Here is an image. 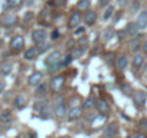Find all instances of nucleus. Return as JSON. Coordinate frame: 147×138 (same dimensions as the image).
I'll return each mask as SVG.
<instances>
[{"mask_svg": "<svg viewBox=\"0 0 147 138\" xmlns=\"http://www.w3.org/2000/svg\"><path fill=\"white\" fill-rule=\"evenodd\" d=\"M62 53L59 52V50H55V52H52L46 59H45V65L49 68V66H58V65H61L62 66Z\"/></svg>", "mask_w": 147, "mask_h": 138, "instance_id": "obj_1", "label": "nucleus"}, {"mask_svg": "<svg viewBox=\"0 0 147 138\" xmlns=\"http://www.w3.org/2000/svg\"><path fill=\"white\" fill-rule=\"evenodd\" d=\"M63 84H65V78L62 76V75H58V76H53L52 78V81H51V91L52 92H59L61 89H62V86H63Z\"/></svg>", "mask_w": 147, "mask_h": 138, "instance_id": "obj_2", "label": "nucleus"}, {"mask_svg": "<svg viewBox=\"0 0 147 138\" xmlns=\"http://www.w3.org/2000/svg\"><path fill=\"white\" fill-rule=\"evenodd\" d=\"M55 115L58 118L66 117V105H65L63 98H59L58 101H55Z\"/></svg>", "mask_w": 147, "mask_h": 138, "instance_id": "obj_3", "label": "nucleus"}, {"mask_svg": "<svg viewBox=\"0 0 147 138\" xmlns=\"http://www.w3.org/2000/svg\"><path fill=\"white\" fill-rule=\"evenodd\" d=\"M23 46H25V39H23V36H20V35L15 36V38L10 40V49H12V50H15V52L22 50V49H23Z\"/></svg>", "mask_w": 147, "mask_h": 138, "instance_id": "obj_4", "label": "nucleus"}, {"mask_svg": "<svg viewBox=\"0 0 147 138\" xmlns=\"http://www.w3.org/2000/svg\"><path fill=\"white\" fill-rule=\"evenodd\" d=\"M46 32L43 30V29H36V30H33L32 32V40L35 42V43H38V45H40V43H43L45 42V39H46Z\"/></svg>", "mask_w": 147, "mask_h": 138, "instance_id": "obj_5", "label": "nucleus"}, {"mask_svg": "<svg viewBox=\"0 0 147 138\" xmlns=\"http://www.w3.org/2000/svg\"><path fill=\"white\" fill-rule=\"evenodd\" d=\"M42 81H43V74H42V72H33V74L29 76L28 84H29L30 86H38V85L42 84Z\"/></svg>", "mask_w": 147, "mask_h": 138, "instance_id": "obj_6", "label": "nucleus"}, {"mask_svg": "<svg viewBox=\"0 0 147 138\" xmlns=\"http://www.w3.org/2000/svg\"><path fill=\"white\" fill-rule=\"evenodd\" d=\"M81 22H82L81 13H80V12H74V13L71 15V17H69L68 25H69V27H80Z\"/></svg>", "mask_w": 147, "mask_h": 138, "instance_id": "obj_7", "label": "nucleus"}, {"mask_svg": "<svg viewBox=\"0 0 147 138\" xmlns=\"http://www.w3.org/2000/svg\"><path fill=\"white\" fill-rule=\"evenodd\" d=\"M133 98H134L136 105L144 107V104H146V101H147V94H146L144 91H136L134 95H133Z\"/></svg>", "mask_w": 147, "mask_h": 138, "instance_id": "obj_8", "label": "nucleus"}, {"mask_svg": "<svg viewBox=\"0 0 147 138\" xmlns=\"http://www.w3.org/2000/svg\"><path fill=\"white\" fill-rule=\"evenodd\" d=\"M124 30H125V33H127L130 38H137L140 27L137 26V23H136V22H131V23H128V25H127V27H125Z\"/></svg>", "mask_w": 147, "mask_h": 138, "instance_id": "obj_9", "label": "nucleus"}, {"mask_svg": "<svg viewBox=\"0 0 147 138\" xmlns=\"http://www.w3.org/2000/svg\"><path fill=\"white\" fill-rule=\"evenodd\" d=\"M82 115V108H80V107H74V108H71L69 111H68V119H71V121H74V119H78Z\"/></svg>", "mask_w": 147, "mask_h": 138, "instance_id": "obj_10", "label": "nucleus"}, {"mask_svg": "<svg viewBox=\"0 0 147 138\" xmlns=\"http://www.w3.org/2000/svg\"><path fill=\"white\" fill-rule=\"evenodd\" d=\"M137 26L140 29H146L147 27V10H143L140 12V15L137 16Z\"/></svg>", "mask_w": 147, "mask_h": 138, "instance_id": "obj_11", "label": "nucleus"}, {"mask_svg": "<svg viewBox=\"0 0 147 138\" xmlns=\"http://www.w3.org/2000/svg\"><path fill=\"white\" fill-rule=\"evenodd\" d=\"M84 22H85L88 26H92V25L97 22V13H95V12H92V10H88V12H85Z\"/></svg>", "mask_w": 147, "mask_h": 138, "instance_id": "obj_12", "label": "nucleus"}, {"mask_svg": "<svg viewBox=\"0 0 147 138\" xmlns=\"http://www.w3.org/2000/svg\"><path fill=\"white\" fill-rule=\"evenodd\" d=\"M115 65H117V69H118V71H124V69H127V66H128V58H127L125 55L118 56Z\"/></svg>", "mask_w": 147, "mask_h": 138, "instance_id": "obj_13", "label": "nucleus"}, {"mask_svg": "<svg viewBox=\"0 0 147 138\" xmlns=\"http://www.w3.org/2000/svg\"><path fill=\"white\" fill-rule=\"evenodd\" d=\"M38 55H39V50H38L36 46H33V48H29V49L25 52V59H26V60H33V59H36Z\"/></svg>", "mask_w": 147, "mask_h": 138, "instance_id": "obj_14", "label": "nucleus"}, {"mask_svg": "<svg viewBox=\"0 0 147 138\" xmlns=\"http://www.w3.org/2000/svg\"><path fill=\"white\" fill-rule=\"evenodd\" d=\"M95 107H97V109H98L102 115L107 114V112H110V107H108V104H107L105 101H102V99H98L97 104H95Z\"/></svg>", "mask_w": 147, "mask_h": 138, "instance_id": "obj_15", "label": "nucleus"}, {"mask_svg": "<svg viewBox=\"0 0 147 138\" xmlns=\"http://www.w3.org/2000/svg\"><path fill=\"white\" fill-rule=\"evenodd\" d=\"M117 131H118V125L113 122V124H110V125L105 128L104 134H105L107 137H110V138H114V135L117 134Z\"/></svg>", "mask_w": 147, "mask_h": 138, "instance_id": "obj_16", "label": "nucleus"}, {"mask_svg": "<svg viewBox=\"0 0 147 138\" xmlns=\"http://www.w3.org/2000/svg\"><path fill=\"white\" fill-rule=\"evenodd\" d=\"M18 23V16L16 15H7L3 19V25L5 26H15Z\"/></svg>", "mask_w": 147, "mask_h": 138, "instance_id": "obj_17", "label": "nucleus"}, {"mask_svg": "<svg viewBox=\"0 0 147 138\" xmlns=\"http://www.w3.org/2000/svg\"><path fill=\"white\" fill-rule=\"evenodd\" d=\"M13 104H15V107H16L18 109H22V108H25V104H26V98H25V96H22V95H18V96L15 98Z\"/></svg>", "mask_w": 147, "mask_h": 138, "instance_id": "obj_18", "label": "nucleus"}, {"mask_svg": "<svg viewBox=\"0 0 147 138\" xmlns=\"http://www.w3.org/2000/svg\"><path fill=\"white\" fill-rule=\"evenodd\" d=\"M144 65V58L141 56V55H136L134 58H133V66L136 68V69H138V68H141Z\"/></svg>", "mask_w": 147, "mask_h": 138, "instance_id": "obj_19", "label": "nucleus"}, {"mask_svg": "<svg viewBox=\"0 0 147 138\" xmlns=\"http://www.w3.org/2000/svg\"><path fill=\"white\" fill-rule=\"evenodd\" d=\"M84 52H85V46H81V45H78L75 49H74V52H72V56H74V59H78V58H81V56L84 55Z\"/></svg>", "mask_w": 147, "mask_h": 138, "instance_id": "obj_20", "label": "nucleus"}, {"mask_svg": "<svg viewBox=\"0 0 147 138\" xmlns=\"http://www.w3.org/2000/svg\"><path fill=\"white\" fill-rule=\"evenodd\" d=\"M90 5H91L90 0H80L78 5H77V7H78V10H81V12H88Z\"/></svg>", "mask_w": 147, "mask_h": 138, "instance_id": "obj_21", "label": "nucleus"}, {"mask_svg": "<svg viewBox=\"0 0 147 138\" xmlns=\"http://www.w3.org/2000/svg\"><path fill=\"white\" fill-rule=\"evenodd\" d=\"M104 119H105V115H97V117H94V118L91 119V127L97 128L100 124L104 122Z\"/></svg>", "mask_w": 147, "mask_h": 138, "instance_id": "obj_22", "label": "nucleus"}, {"mask_svg": "<svg viewBox=\"0 0 147 138\" xmlns=\"http://www.w3.org/2000/svg\"><path fill=\"white\" fill-rule=\"evenodd\" d=\"M12 119V112L10 111H3V112H0V121L2 122H9Z\"/></svg>", "mask_w": 147, "mask_h": 138, "instance_id": "obj_23", "label": "nucleus"}, {"mask_svg": "<svg viewBox=\"0 0 147 138\" xmlns=\"http://www.w3.org/2000/svg\"><path fill=\"white\" fill-rule=\"evenodd\" d=\"M10 72H12V65H10V63L3 65L2 69H0V75H2V76H7Z\"/></svg>", "mask_w": 147, "mask_h": 138, "instance_id": "obj_24", "label": "nucleus"}, {"mask_svg": "<svg viewBox=\"0 0 147 138\" xmlns=\"http://www.w3.org/2000/svg\"><path fill=\"white\" fill-rule=\"evenodd\" d=\"M113 15H114V6H113V5H110V6L105 9V12H104V16H102V17H104V20H108Z\"/></svg>", "mask_w": 147, "mask_h": 138, "instance_id": "obj_25", "label": "nucleus"}, {"mask_svg": "<svg viewBox=\"0 0 147 138\" xmlns=\"http://www.w3.org/2000/svg\"><path fill=\"white\" fill-rule=\"evenodd\" d=\"M72 60H74V56H72V53H66V55L62 58V66H69Z\"/></svg>", "mask_w": 147, "mask_h": 138, "instance_id": "obj_26", "label": "nucleus"}, {"mask_svg": "<svg viewBox=\"0 0 147 138\" xmlns=\"http://www.w3.org/2000/svg\"><path fill=\"white\" fill-rule=\"evenodd\" d=\"M95 104H97V102H95V99H94V98H88V99L84 102L82 108H84V109H90V108L95 107Z\"/></svg>", "mask_w": 147, "mask_h": 138, "instance_id": "obj_27", "label": "nucleus"}, {"mask_svg": "<svg viewBox=\"0 0 147 138\" xmlns=\"http://www.w3.org/2000/svg\"><path fill=\"white\" fill-rule=\"evenodd\" d=\"M113 36H114V29H113V27H108V29H105L102 39H104V40H110Z\"/></svg>", "mask_w": 147, "mask_h": 138, "instance_id": "obj_28", "label": "nucleus"}, {"mask_svg": "<svg viewBox=\"0 0 147 138\" xmlns=\"http://www.w3.org/2000/svg\"><path fill=\"white\" fill-rule=\"evenodd\" d=\"M46 88H48V86H46V84H43V82H42L40 85H38V86H36V92H35V94H36V95H43V94L46 92Z\"/></svg>", "mask_w": 147, "mask_h": 138, "instance_id": "obj_29", "label": "nucleus"}, {"mask_svg": "<svg viewBox=\"0 0 147 138\" xmlns=\"http://www.w3.org/2000/svg\"><path fill=\"white\" fill-rule=\"evenodd\" d=\"M51 49V43H40L39 45V48H38V50H39V53H43V52H46V50H49Z\"/></svg>", "mask_w": 147, "mask_h": 138, "instance_id": "obj_30", "label": "nucleus"}, {"mask_svg": "<svg viewBox=\"0 0 147 138\" xmlns=\"http://www.w3.org/2000/svg\"><path fill=\"white\" fill-rule=\"evenodd\" d=\"M7 5L9 7H18L22 5V0H7Z\"/></svg>", "mask_w": 147, "mask_h": 138, "instance_id": "obj_31", "label": "nucleus"}, {"mask_svg": "<svg viewBox=\"0 0 147 138\" xmlns=\"http://www.w3.org/2000/svg\"><path fill=\"white\" fill-rule=\"evenodd\" d=\"M7 7H9V5H7V0H0V13H3Z\"/></svg>", "mask_w": 147, "mask_h": 138, "instance_id": "obj_32", "label": "nucleus"}, {"mask_svg": "<svg viewBox=\"0 0 147 138\" xmlns=\"http://www.w3.org/2000/svg\"><path fill=\"white\" fill-rule=\"evenodd\" d=\"M59 68H61V65H58V66H49V68H48V74L53 75V74L59 72Z\"/></svg>", "mask_w": 147, "mask_h": 138, "instance_id": "obj_33", "label": "nucleus"}, {"mask_svg": "<svg viewBox=\"0 0 147 138\" xmlns=\"http://www.w3.org/2000/svg\"><path fill=\"white\" fill-rule=\"evenodd\" d=\"M84 33H85V27L80 26V27H77V29H75V33H74V35H75V36H82Z\"/></svg>", "mask_w": 147, "mask_h": 138, "instance_id": "obj_34", "label": "nucleus"}, {"mask_svg": "<svg viewBox=\"0 0 147 138\" xmlns=\"http://www.w3.org/2000/svg\"><path fill=\"white\" fill-rule=\"evenodd\" d=\"M45 105H46V102H43V101H40V102H36V105H35V109H36V111H40L42 108H45Z\"/></svg>", "mask_w": 147, "mask_h": 138, "instance_id": "obj_35", "label": "nucleus"}, {"mask_svg": "<svg viewBox=\"0 0 147 138\" xmlns=\"http://www.w3.org/2000/svg\"><path fill=\"white\" fill-rule=\"evenodd\" d=\"M130 45H131V48L136 50V48H138V46H140V42H138V39H133V40L130 42Z\"/></svg>", "mask_w": 147, "mask_h": 138, "instance_id": "obj_36", "label": "nucleus"}, {"mask_svg": "<svg viewBox=\"0 0 147 138\" xmlns=\"http://www.w3.org/2000/svg\"><path fill=\"white\" fill-rule=\"evenodd\" d=\"M51 38H52L53 40L59 39V38H61V33H59V30H53V32H52V35H51Z\"/></svg>", "mask_w": 147, "mask_h": 138, "instance_id": "obj_37", "label": "nucleus"}, {"mask_svg": "<svg viewBox=\"0 0 147 138\" xmlns=\"http://www.w3.org/2000/svg\"><path fill=\"white\" fill-rule=\"evenodd\" d=\"M117 5H118L120 7H125V6L128 5V0H117Z\"/></svg>", "mask_w": 147, "mask_h": 138, "instance_id": "obj_38", "label": "nucleus"}, {"mask_svg": "<svg viewBox=\"0 0 147 138\" xmlns=\"http://www.w3.org/2000/svg\"><path fill=\"white\" fill-rule=\"evenodd\" d=\"M138 7H140V2H137V0H136V2L131 5V12H136V10H138Z\"/></svg>", "mask_w": 147, "mask_h": 138, "instance_id": "obj_39", "label": "nucleus"}, {"mask_svg": "<svg viewBox=\"0 0 147 138\" xmlns=\"http://www.w3.org/2000/svg\"><path fill=\"white\" fill-rule=\"evenodd\" d=\"M123 91H124V94L130 95V94H131V92H130V91H131V86H130V85H124V86H123Z\"/></svg>", "mask_w": 147, "mask_h": 138, "instance_id": "obj_40", "label": "nucleus"}, {"mask_svg": "<svg viewBox=\"0 0 147 138\" xmlns=\"http://www.w3.org/2000/svg\"><path fill=\"white\" fill-rule=\"evenodd\" d=\"M140 127H141L143 129H147V119H141V121H140Z\"/></svg>", "mask_w": 147, "mask_h": 138, "instance_id": "obj_41", "label": "nucleus"}, {"mask_svg": "<svg viewBox=\"0 0 147 138\" xmlns=\"http://www.w3.org/2000/svg\"><path fill=\"white\" fill-rule=\"evenodd\" d=\"M32 17H33V13H32V12H29V13L25 15V20H30Z\"/></svg>", "mask_w": 147, "mask_h": 138, "instance_id": "obj_42", "label": "nucleus"}, {"mask_svg": "<svg viewBox=\"0 0 147 138\" xmlns=\"http://www.w3.org/2000/svg\"><path fill=\"white\" fill-rule=\"evenodd\" d=\"M5 86H6V85H5V82H0V95H2V94L5 92Z\"/></svg>", "mask_w": 147, "mask_h": 138, "instance_id": "obj_43", "label": "nucleus"}, {"mask_svg": "<svg viewBox=\"0 0 147 138\" xmlns=\"http://www.w3.org/2000/svg\"><path fill=\"white\" fill-rule=\"evenodd\" d=\"M25 2H26V5H28V6H32V5H35V3H36V0H25Z\"/></svg>", "mask_w": 147, "mask_h": 138, "instance_id": "obj_44", "label": "nucleus"}, {"mask_svg": "<svg viewBox=\"0 0 147 138\" xmlns=\"http://www.w3.org/2000/svg\"><path fill=\"white\" fill-rule=\"evenodd\" d=\"M105 5H108V0H101L100 2V6H105Z\"/></svg>", "mask_w": 147, "mask_h": 138, "instance_id": "obj_45", "label": "nucleus"}, {"mask_svg": "<svg viewBox=\"0 0 147 138\" xmlns=\"http://www.w3.org/2000/svg\"><path fill=\"white\" fill-rule=\"evenodd\" d=\"M143 49H144V52L147 53V40L144 42V45H143Z\"/></svg>", "mask_w": 147, "mask_h": 138, "instance_id": "obj_46", "label": "nucleus"}, {"mask_svg": "<svg viewBox=\"0 0 147 138\" xmlns=\"http://www.w3.org/2000/svg\"><path fill=\"white\" fill-rule=\"evenodd\" d=\"M133 138H146L143 134H140V135H136V137H133Z\"/></svg>", "mask_w": 147, "mask_h": 138, "instance_id": "obj_47", "label": "nucleus"}, {"mask_svg": "<svg viewBox=\"0 0 147 138\" xmlns=\"http://www.w3.org/2000/svg\"><path fill=\"white\" fill-rule=\"evenodd\" d=\"M16 138H25V137H23V135H18Z\"/></svg>", "mask_w": 147, "mask_h": 138, "instance_id": "obj_48", "label": "nucleus"}, {"mask_svg": "<svg viewBox=\"0 0 147 138\" xmlns=\"http://www.w3.org/2000/svg\"><path fill=\"white\" fill-rule=\"evenodd\" d=\"M138 2H144V0H138Z\"/></svg>", "mask_w": 147, "mask_h": 138, "instance_id": "obj_49", "label": "nucleus"}, {"mask_svg": "<svg viewBox=\"0 0 147 138\" xmlns=\"http://www.w3.org/2000/svg\"><path fill=\"white\" fill-rule=\"evenodd\" d=\"M114 138H120V137H114Z\"/></svg>", "mask_w": 147, "mask_h": 138, "instance_id": "obj_50", "label": "nucleus"}, {"mask_svg": "<svg viewBox=\"0 0 147 138\" xmlns=\"http://www.w3.org/2000/svg\"><path fill=\"white\" fill-rule=\"evenodd\" d=\"M0 112H2V111H0Z\"/></svg>", "mask_w": 147, "mask_h": 138, "instance_id": "obj_51", "label": "nucleus"}]
</instances>
